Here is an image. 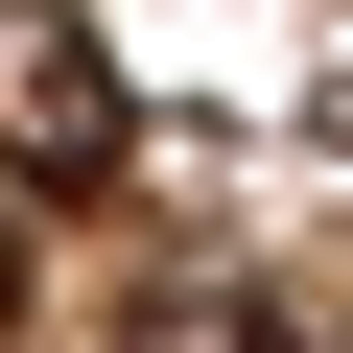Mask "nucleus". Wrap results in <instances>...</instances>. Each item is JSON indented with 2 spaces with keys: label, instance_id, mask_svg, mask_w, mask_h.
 I'll return each instance as SVG.
<instances>
[{
  "label": "nucleus",
  "instance_id": "1",
  "mask_svg": "<svg viewBox=\"0 0 353 353\" xmlns=\"http://www.w3.org/2000/svg\"><path fill=\"white\" fill-rule=\"evenodd\" d=\"M118 141H141V94H118V48H94V24H0V165L118 189Z\"/></svg>",
  "mask_w": 353,
  "mask_h": 353
},
{
  "label": "nucleus",
  "instance_id": "2",
  "mask_svg": "<svg viewBox=\"0 0 353 353\" xmlns=\"http://www.w3.org/2000/svg\"><path fill=\"white\" fill-rule=\"evenodd\" d=\"M0 330H24V236H0Z\"/></svg>",
  "mask_w": 353,
  "mask_h": 353
}]
</instances>
